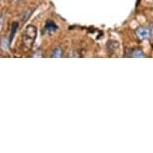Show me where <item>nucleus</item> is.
<instances>
[{
    "label": "nucleus",
    "instance_id": "3",
    "mask_svg": "<svg viewBox=\"0 0 153 153\" xmlns=\"http://www.w3.org/2000/svg\"><path fill=\"white\" fill-rule=\"evenodd\" d=\"M17 29H18V22L14 21L11 23V30L9 34V44H11V42H12L14 36H15V34H16Z\"/></svg>",
    "mask_w": 153,
    "mask_h": 153
},
{
    "label": "nucleus",
    "instance_id": "4",
    "mask_svg": "<svg viewBox=\"0 0 153 153\" xmlns=\"http://www.w3.org/2000/svg\"><path fill=\"white\" fill-rule=\"evenodd\" d=\"M45 30L47 31V32H54V31L57 30V26L56 24L52 21H47L45 25Z\"/></svg>",
    "mask_w": 153,
    "mask_h": 153
},
{
    "label": "nucleus",
    "instance_id": "2",
    "mask_svg": "<svg viewBox=\"0 0 153 153\" xmlns=\"http://www.w3.org/2000/svg\"><path fill=\"white\" fill-rule=\"evenodd\" d=\"M136 36L137 38L139 40H146V39H149L150 36H151V33H150V30L148 28L146 27H139L137 28L136 30Z\"/></svg>",
    "mask_w": 153,
    "mask_h": 153
},
{
    "label": "nucleus",
    "instance_id": "7",
    "mask_svg": "<svg viewBox=\"0 0 153 153\" xmlns=\"http://www.w3.org/2000/svg\"><path fill=\"white\" fill-rule=\"evenodd\" d=\"M131 56L135 57V58H141V57H145V54H144V52L141 49H135L132 52Z\"/></svg>",
    "mask_w": 153,
    "mask_h": 153
},
{
    "label": "nucleus",
    "instance_id": "6",
    "mask_svg": "<svg viewBox=\"0 0 153 153\" xmlns=\"http://www.w3.org/2000/svg\"><path fill=\"white\" fill-rule=\"evenodd\" d=\"M108 49L109 51H114L118 49V42L115 41V40H110V41H108Z\"/></svg>",
    "mask_w": 153,
    "mask_h": 153
},
{
    "label": "nucleus",
    "instance_id": "10",
    "mask_svg": "<svg viewBox=\"0 0 153 153\" xmlns=\"http://www.w3.org/2000/svg\"><path fill=\"white\" fill-rule=\"evenodd\" d=\"M11 1H12V2H19L20 0H11Z\"/></svg>",
    "mask_w": 153,
    "mask_h": 153
},
{
    "label": "nucleus",
    "instance_id": "5",
    "mask_svg": "<svg viewBox=\"0 0 153 153\" xmlns=\"http://www.w3.org/2000/svg\"><path fill=\"white\" fill-rule=\"evenodd\" d=\"M62 56H63V50L61 47H56L52 51V54L50 55V57H52V58H60Z\"/></svg>",
    "mask_w": 153,
    "mask_h": 153
},
{
    "label": "nucleus",
    "instance_id": "8",
    "mask_svg": "<svg viewBox=\"0 0 153 153\" xmlns=\"http://www.w3.org/2000/svg\"><path fill=\"white\" fill-rule=\"evenodd\" d=\"M149 30H150V33H151V36L153 37V22H151V24H150Z\"/></svg>",
    "mask_w": 153,
    "mask_h": 153
},
{
    "label": "nucleus",
    "instance_id": "9",
    "mask_svg": "<svg viewBox=\"0 0 153 153\" xmlns=\"http://www.w3.org/2000/svg\"><path fill=\"white\" fill-rule=\"evenodd\" d=\"M2 25H3V17H0V30H1L2 28Z\"/></svg>",
    "mask_w": 153,
    "mask_h": 153
},
{
    "label": "nucleus",
    "instance_id": "1",
    "mask_svg": "<svg viewBox=\"0 0 153 153\" xmlns=\"http://www.w3.org/2000/svg\"><path fill=\"white\" fill-rule=\"evenodd\" d=\"M36 35H37V29L34 25L30 24L26 26L22 34L23 45L26 48H31V46L33 45V43L36 39Z\"/></svg>",
    "mask_w": 153,
    "mask_h": 153
}]
</instances>
